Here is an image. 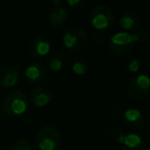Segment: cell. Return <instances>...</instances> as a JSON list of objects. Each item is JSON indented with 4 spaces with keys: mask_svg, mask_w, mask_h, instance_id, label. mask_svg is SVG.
Listing matches in <instances>:
<instances>
[{
    "mask_svg": "<svg viewBox=\"0 0 150 150\" xmlns=\"http://www.w3.org/2000/svg\"><path fill=\"white\" fill-rule=\"evenodd\" d=\"M114 20L115 17L112 9L104 4L95 6L91 13V24L97 31L102 32L103 30L112 27Z\"/></svg>",
    "mask_w": 150,
    "mask_h": 150,
    "instance_id": "obj_5",
    "label": "cell"
},
{
    "mask_svg": "<svg viewBox=\"0 0 150 150\" xmlns=\"http://www.w3.org/2000/svg\"><path fill=\"white\" fill-rule=\"evenodd\" d=\"M2 109L9 116H20L28 110V99L20 91H11L2 100Z\"/></svg>",
    "mask_w": 150,
    "mask_h": 150,
    "instance_id": "obj_3",
    "label": "cell"
},
{
    "mask_svg": "<svg viewBox=\"0 0 150 150\" xmlns=\"http://www.w3.org/2000/svg\"><path fill=\"white\" fill-rule=\"evenodd\" d=\"M102 39H103V34L101 33V31H96L92 36V41L95 45H98L102 42Z\"/></svg>",
    "mask_w": 150,
    "mask_h": 150,
    "instance_id": "obj_21",
    "label": "cell"
},
{
    "mask_svg": "<svg viewBox=\"0 0 150 150\" xmlns=\"http://www.w3.org/2000/svg\"><path fill=\"white\" fill-rule=\"evenodd\" d=\"M125 132L120 129V127H114V129H111L108 132V137L109 139L112 142L115 143H122L123 139H125Z\"/></svg>",
    "mask_w": 150,
    "mask_h": 150,
    "instance_id": "obj_17",
    "label": "cell"
},
{
    "mask_svg": "<svg viewBox=\"0 0 150 150\" xmlns=\"http://www.w3.org/2000/svg\"><path fill=\"white\" fill-rule=\"evenodd\" d=\"M30 100L32 104L37 108H43L50 104L52 101V93L48 88L41 86L37 88L31 93Z\"/></svg>",
    "mask_w": 150,
    "mask_h": 150,
    "instance_id": "obj_11",
    "label": "cell"
},
{
    "mask_svg": "<svg viewBox=\"0 0 150 150\" xmlns=\"http://www.w3.org/2000/svg\"><path fill=\"white\" fill-rule=\"evenodd\" d=\"M84 1L86 0H66L68 6L71 8H79L84 3Z\"/></svg>",
    "mask_w": 150,
    "mask_h": 150,
    "instance_id": "obj_20",
    "label": "cell"
},
{
    "mask_svg": "<svg viewBox=\"0 0 150 150\" xmlns=\"http://www.w3.org/2000/svg\"><path fill=\"white\" fill-rule=\"evenodd\" d=\"M127 70L131 71L132 73H137L140 70V62L137 58H133L127 62Z\"/></svg>",
    "mask_w": 150,
    "mask_h": 150,
    "instance_id": "obj_19",
    "label": "cell"
},
{
    "mask_svg": "<svg viewBox=\"0 0 150 150\" xmlns=\"http://www.w3.org/2000/svg\"><path fill=\"white\" fill-rule=\"evenodd\" d=\"M88 62L84 57L78 56L75 57L71 64V69L72 72L75 75H84L88 70Z\"/></svg>",
    "mask_w": 150,
    "mask_h": 150,
    "instance_id": "obj_14",
    "label": "cell"
},
{
    "mask_svg": "<svg viewBox=\"0 0 150 150\" xmlns=\"http://www.w3.org/2000/svg\"><path fill=\"white\" fill-rule=\"evenodd\" d=\"M11 150H32V147L27 140L20 139L13 144Z\"/></svg>",
    "mask_w": 150,
    "mask_h": 150,
    "instance_id": "obj_18",
    "label": "cell"
},
{
    "mask_svg": "<svg viewBox=\"0 0 150 150\" xmlns=\"http://www.w3.org/2000/svg\"><path fill=\"white\" fill-rule=\"evenodd\" d=\"M121 148L122 150H145V143L139 135L127 134L121 143Z\"/></svg>",
    "mask_w": 150,
    "mask_h": 150,
    "instance_id": "obj_13",
    "label": "cell"
},
{
    "mask_svg": "<svg viewBox=\"0 0 150 150\" xmlns=\"http://www.w3.org/2000/svg\"><path fill=\"white\" fill-rule=\"evenodd\" d=\"M48 20H50V23L54 27L63 25L67 20V11L60 6L54 7V11L50 13Z\"/></svg>",
    "mask_w": 150,
    "mask_h": 150,
    "instance_id": "obj_15",
    "label": "cell"
},
{
    "mask_svg": "<svg viewBox=\"0 0 150 150\" xmlns=\"http://www.w3.org/2000/svg\"><path fill=\"white\" fill-rule=\"evenodd\" d=\"M47 75L46 67L41 63H32L25 69V79L30 84H39L43 82Z\"/></svg>",
    "mask_w": 150,
    "mask_h": 150,
    "instance_id": "obj_9",
    "label": "cell"
},
{
    "mask_svg": "<svg viewBox=\"0 0 150 150\" xmlns=\"http://www.w3.org/2000/svg\"><path fill=\"white\" fill-rule=\"evenodd\" d=\"M0 18H1V9H0Z\"/></svg>",
    "mask_w": 150,
    "mask_h": 150,
    "instance_id": "obj_23",
    "label": "cell"
},
{
    "mask_svg": "<svg viewBox=\"0 0 150 150\" xmlns=\"http://www.w3.org/2000/svg\"><path fill=\"white\" fill-rule=\"evenodd\" d=\"M127 93L134 100L141 101L146 99L150 94V79L144 73L132 76L127 83Z\"/></svg>",
    "mask_w": 150,
    "mask_h": 150,
    "instance_id": "obj_6",
    "label": "cell"
},
{
    "mask_svg": "<svg viewBox=\"0 0 150 150\" xmlns=\"http://www.w3.org/2000/svg\"><path fill=\"white\" fill-rule=\"evenodd\" d=\"M20 80V71L11 65L0 66V88H11L18 84Z\"/></svg>",
    "mask_w": 150,
    "mask_h": 150,
    "instance_id": "obj_8",
    "label": "cell"
},
{
    "mask_svg": "<svg viewBox=\"0 0 150 150\" xmlns=\"http://www.w3.org/2000/svg\"><path fill=\"white\" fill-rule=\"evenodd\" d=\"M52 50L50 40L45 35H38L31 40L29 45V52L34 58H43L50 54Z\"/></svg>",
    "mask_w": 150,
    "mask_h": 150,
    "instance_id": "obj_7",
    "label": "cell"
},
{
    "mask_svg": "<svg viewBox=\"0 0 150 150\" xmlns=\"http://www.w3.org/2000/svg\"><path fill=\"white\" fill-rule=\"evenodd\" d=\"M119 26L121 27V29L127 32L136 31L140 27V19L137 13L133 11H127L123 13L119 19Z\"/></svg>",
    "mask_w": 150,
    "mask_h": 150,
    "instance_id": "obj_12",
    "label": "cell"
},
{
    "mask_svg": "<svg viewBox=\"0 0 150 150\" xmlns=\"http://www.w3.org/2000/svg\"><path fill=\"white\" fill-rule=\"evenodd\" d=\"M61 142V134L54 127H43L35 136V143L40 150H57Z\"/></svg>",
    "mask_w": 150,
    "mask_h": 150,
    "instance_id": "obj_4",
    "label": "cell"
},
{
    "mask_svg": "<svg viewBox=\"0 0 150 150\" xmlns=\"http://www.w3.org/2000/svg\"><path fill=\"white\" fill-rule=\"evenodd\" d=\"M60 3H61V0L59 1V0H54V4L56 5V6H59L60 5Z\"/></svg>",
    "mask_w": 150,
    "mask_h": 150,
    "instance_id": "obj_22",
    "label": "cell"
},
{
    "mask_svg": "<svg viewBox=\"0 0 150 150\" xmlns=\"http://www.w3.org/2000/svg\"><path fill=\"white\" fill-rule=\"evenodd\" d=\"M123 121L129 129L135 131H141L145 127V117L139 109H127L123 112Z\"/></svg>",
    "mask_w": 150,
    "mask_h": 150,
    "instance_id": "obj_10",
    "label": "cell"
},
{
    "mask_svg": "<svg viewBox=\"0 0 150 150\" xmlns=\"http://www.w3.org/2000/svg\"><path fill=\"white\" fill-rule=\"evenodd\" d=\"M147 33L145 30L131 33V32H118L115 33L109 41V50L115 57H123L129 54L137 42L146 40Z\"/></svg>",
    "mask_w": 150,
    "mask_h": 150,
    "instance_id": "obj_1",
    "label": "cell"
},
{
    "mask_svg": "<svg viewBox=\"0 0 150 150\" xmlns=\"http://www.w3.org/2000/svg\"><path fill=\"white\" fill-rule=\"evenodd\" d=\"M88 41V31L80 25H71L65 30L63 43L66 48L73 52H79L86 47Z\"/></svg>",
    "mask_w": 150,
    "mask_h": 150,
    "instance_id": "obj_2",
    "label": "cell"
},
{
    "mask_svg": "<svg viewBox=\"0 0 150 150\" xmlns=\"http://www.w3.org/2000/svg\"><path fill=\"white\" fill-rule=\"evenodd\" d=\"M48 67L52 71L54 72H59L62 70L63 65H64V61H63V57L60 54H52L50 56L47 60Z\"/></svg>",
    "mask_w": 150,
    "mask_h": 150,
    "instance_id": "obj_16",
    "label": "cell"
}]
</instances>
